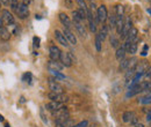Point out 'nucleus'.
I'll return each instance as SVG.
<instances>
[{"instance_id": "nucleus-45", "label": "nucleus", "mask_w": 151, "mask_h": 127, "mask_svg": "<svg viewBox=\"0 0 151 127\" xmlns=\"http://www.w3.org/2000/svg\"><path fill=\"white\" fill-rule=\"evenodd\" d=\"M134 127H144V125L143 124H141V122H137L135 126H134Z\"/></svg>"}, {"instance_id": "nucleus-33", "label": "nucleus", "mask_w": 151, "mask_h": 127, "mask_svg": "<svg viewBox=\"0 0 151 127\" xmlns=\"http://www.w3.org/2000/svg\"><path fill=\"white\" fill-rule=\"evenodd\" d=\"M77 4L79 6V8H82V9H87L88 11V7H87V4L85 0H77Z\"/></svg>"}, {"instance_id": "nucleus-1", "label": "nucleus", "mask_w": 151, "mask_h": 127, "mask_svg": "<svg viewBox=\"0 0 151 127\" xmlns=\"http://www.w3.org/2000/svg\"><path fill=\"white\" fill-rule=\"evenodd\" d=\"M49 89H50V93L64 94V88H63V86L55 78H50L49 79Z\"/></svg>"}, {"instance_id": "nucleus-21", "label": "nucleus", "mask_w": 151, "mask_h": 127, "mask_svg": "<svg viewBox=\"0 0 151 127\" xmlns=\"http://www.w3.org/2000/svg\"><path fill=\"white\" fill-rule=\"evenodd\" d=\"M123 23H124L123 16H117V20H116L115 28H116V32L119 34V35H121V31H122V28H123Z\"/></svg>"}, {"instance_id": "nucleus-22", "label": "nucleus", "mask_w": 151, "mask_h": 127, "mask_svg": "<svg viewBox=\"0 0 151 127\" xmlns=\"http://www.w3.org/2000/svg\"><path fill=\"white\" fill-rule=\"evenodd\" d=\"M134 117H135V113H134L132 111H126V112H123V114H122V120H123V122L129 124Z\"/></svg>"}, {"instance_id": "nucleus-26", "label": "nucleus", "mask_w": 151, "mask_h": 127, "mask_svg": "<svg viewBox=\"0 0 151 127\" xmlns=\"http://www.w3.org/2000/svg\"><path fill=\"white\" fill-rule=\"evenodd\" d=\"M95 49H96L98 52H101V50H102V41H101V38H100L99 34L95 35Z\"/></svg>"}, {"instance_id": "nucleus-19", "label": "nucleus", "mask_w": 151, "mask_h": 127, "mask_svg": "<svg viewBox=\"0 0 151 127\" xmlns=\"http://www.w3.org/2000/svg\"><path fill=\"white\" fill-rule=\"evenodd\" d=\"M11 37H12V34L6 27L0 31V39H1L3 42H8L11 39Z\"/></svg>"}, {"instance_id": "nucleus-25", "label": "nucleus", "mask_w": 151, "mask_h": 127, "mask_svg": "<svg viewBox=\"0 0 151 127\" xmlns=\"http://www.w3.org/2000/svg\"><path fill=\"white\" fill-rule=\"evenodd\" d=\"M142 91H150L151 93V80H145L142 83H140Z\"/></svg>"}, {"instance_id": "nucleus-2", "label": "nucleus", "mask_w": 151, "mask_h": 127, "mask_svg": "<svg viewBox=\"0 0 151 127\" xmlns=\"http://www.w3.org/2000/svg\"><path fill=\"white\" fill-rule=\"evenodd\" d=\"M59 61L62 63V65L64 67H71L73 61H75V58H73L71 52H62Z\"/></svg>"}, {"instance_id": "nucleus-24", "label": "nucleus", "mask_w": 151, "mask_h": 127, "mask_svg": "<svg viewBox=\"0 0 151 127\" xmlns=\"http://www.w3.org/2000/svg\"><path fill=\"white\" fill-rule=\"evenodd\" d=\"M128 66H129V59L124 58L120 61V65H119V72L121 73V72H126L128 69Z\"/></svg>"}, {"instance_id": "nucleus-46", "label": "nucleus", "mask_w": 151, "mask_h": 127, "mask_svg": "<svg viewBox=\"0 0 151 127\" xmlns=\"http://www.w3.org/2000/svg\"><path fill=\"white\" fill-rule=\"evenodd\" d=\"M4 120H5V118L3 117V114H0V122H3Z\"/></svg>"}, {"instance_id": "nucleus-28", "label": "nucleus", "mask_w": 151, "mask_h": 127, "mask_svg": "<svg viewBox=\"0 0 151 127\" xmlns=\"http://www.w3.org/2000/svg\"><path fill=\"white\" fill-rule=\"evenodd\" d=\"M110 45H112V47H114V49L120 47V41L117 39L114 35H110Z\"/></svg>"}, {"instance_id": "nucleus-9", "label": "nucleus", "mask_w": 151, "mask_h": 127, "mask_svg": "<svg viewBox=\"0 0 151 127\" xmlns=\"http://www.w3.org/2000/svg\"><path fill=\"white\" fill-rule=\"evenodd\" d=\"M59 21L62 22V24L64 26V28L72 30V28H73V23H72V21L70 20V17H69L68 15H66L65 13H59Z\"/></svg>"}, {"instance_id": "nucleus-32", "label": "nucleus", "mask_w": 151, "mask_h": 127, "mask_svg": "<svg viewBox=\"0 0 151 127\" xmlns=\"http://www.w3.org/2000/svg\"><path fill=\"white\" fill-rule=\"evenodd\" d=\"M50 73L53 74V76L56 79V80H64L65 79V75H63L61 72H57V70H50Z\"/></svg>"}, {"instance_id": "nucleus-41", "label": "nucleus", "mask_w": 151, "mask_h": 127, "mask_svg": "<svg viewBox=\"0 0 151 127\" xmlns=\"http://www.w3.org/2000/svg\"><path fill=\"white\" fill-rule=\"evenodd\" d=\"M4 28H5V23H4L3 19H1V16H0V31H1Z\"/></svg>"}, {"instance_id": "nucleus-15", "label": "nucleus", "mask_w": 151, "mask_h": 127, "mask_svg": "<svg viewBox=\"0 0 151 127\" xmlns=\"http://www.w3.org/2000/svg\"><path fill=\"white\" fill-rule=\"evenodd\" d=\"M123 46H124V49H126V51H127L128 53H130V54H132V56H134V54L137 52V47H138V45H137V39L134 41V42L130 43V44L124 43Z\"/></svg>"}, {"instance_id": "nucleus-11", "label": "nucleus", "mask_w": 151, "mask_h": 127, "mask_svg": "<svg viewBox=\"0 0 151 127\" xmlns=\"http://www.w3.org/2000/svg\"><path fill=\"white\" fill-rule=\"evenodd\" d=\"M132 28V23H131V20L129 19V17H127V19L124 20V23H123V28H122V31H121V38L122 39H126L127 35L129 32V30Z\"/></svg>"}, {"instance_id": "nucleus-48", "label": "nucleus", "mask_w": 151, "mask_h": 127, "mask_svg": "<svg viewBox=\"0 0 151 127\" xmlns=\"http://www.w3.org/2000/svg\"><path fill=\"white\" fill-rule=\"evenodd\" d=\"M0 12H1V3H0Z\"/></svg>"}, {"instance_id": "nucleus-17", "label": "nucleus", "mask_w": 151, "mask_h": 127, "mask_svg": "<svg viewBox=\"0 0 151 127\" xmlns=\"http://www.w3.org/2000/svg\"><path fill=\"white\" fill-rule=\"evenodd\" d=\"M62 107V103H58V102H53L50 101L49 103L45 104V109L48 111H51V112H55L57 110H59V109Z\"/></svg>"}, {"instance_id": "nucleus-35", "label": "nucleus", "mask_w": 151, "mask_h": 127, "mask_svg": "<svg viewBox=\"0 0 151 127\" xmlns=\"http://www.w3.org/2000/svg\"><path fill=\"white\" fill-rule=\"evenodd\" d=\"M22 81L25 82H28V83H31V73H26L23 76H22Z\"/></svg>"}, {"instance_id": "nucleus-18", "label": "nucleus", "mask_w": 151, "mask_h": 127, "mask_svg": "<svg viewBox=\"0 0 151 127\" xmlns=\"http://www.w3.org/2000/svg\"><path fill=\"white\" fill-rule=\"evenodd\" d=\"M126 53H127V51H126V49H124L123 45H121L120 47H117V49H116V53H115L116 60L121 61L122 59H124V58H126Z\"/></svg>"}, {"instance_id": "nucleus-13", "label": "nucleus", "mask_w": 151, "mask_h": 127, "mask_svg": "<svg viewBox=\"0 0 151 127\" xmlns=\"http://www.w3.org/2000/svg\"><path fill=\"white\" fill-rule=\"evenodd\" d=\"M137 35H138V30H137L135 27H132V28L129 30L128 35H127L126 42H124V43L130 44V43H132L134 41H136V39H137Z\"/></svg>"}, {"instance_id": "nucleus-43", "label": "nucleus", "mask_w": 151, "mask_h": 127, "mask_svg": "<svg viewBox=\"0 0 151 127\" xmlns=\"http://www.w3.org/2000/svg\"><path fill=\"white\" fill-rule=\"evenodd\" d=\"M30 3H31V0H22V4L26 5V6H29Z\"/></svg>"}, {"instance_id": "nucleus-44", "label": "nucleus", "mask_w": 151, "mask_h": 127, "mask_svg": "<svg viewBox=\"0 0 151 127\" xmlns=\"http://www.w3.org/2000/svg\"><path fill=\"white\" fill-rule=\"evenodd\" d=\"M146 121H148V122H150V121H151V111L146 114Z\"/></svg>"}, {"instance_id": "nucleus-12", "label": "nucleus", "mask_w": 151, "mask_h": 127, "mask_svg": "<svg viewBox=\"0 0 151 127\" xmlns=\"http://www.w3.org/2000/svg\"><path fill=\"white\" fill-rule=\"evenodd\" d=\"M62 32L64 34V36L66 37V39H68V42H69L70 44H72V45H76V44H77V37L75 36V34H73L72 30L64 28V30H63Z\"/></svg>"}, {"instance_id": "nucleus-4", "label": "nucleus", "mask_w": 151, "mask_h": 127, "mask_svg": "<svg viewBox=\"0 0 151 127\" xmlns=\"http://www.w3.org/2000/svg\"><path fill=\"white\" fill-rule=\"evenodd\" d=\"M0 16H1L5 26H14V23H15L14 16L8 9H1V15H0Z\"/></svg>"}, {"instance_id": "nucleus-37", "label": "nucleus", "mask_w": 151, "mask_h": 127, "mask_svg": "<svg viewBox=\"0 0 151 127\" xmlns=\"http://www.w3.org/2000/svg\"><path fill=\"white\" fill-rule=\"evenodd\" d=\"M33 46H34L35 49L40 46V38H39V37H36V36H35L34 38H33Z\"/></svg>"}, {"instance_id": "nucleus-34", "label": "nucleus", "mask_w": 151, "mask_h": 127, "mask_svg": "<svg viewBox=\"0 0 151 127\" xmlns=\"http://www.w3.org/2000/svg\"><path fill=\"white\" fill-rule=\"evenodd\" d=\"M143 76L145 78V80H151V66H149L145 69V72L143 73Z\"/></svg>"}, {"instance_id": "nucleus-10", "label": "nucleus", "mask_w": 151, "mask_h": 127, "mask_svg": "<svg viewBox=\"0 0 151 127\" xmlns=\"http://www.w3.org/2000/svg\"><path fill=\"white\" fill-rule=\"evenodd\" d=\"M73 23V27L76 28L78 35L80 36V37L85 38L87 36V31H86V27L84 26V22H72Z\"/></svg>"}, {"instance_id": "nucleus-42", "label": "nucleus", "mask_w": 151, "mask_h": 127, "mask_svg": "<svg viewBox=\"0 0 151 127\" xmlns=\"http://www.w3.org/2000/svg\"><path fill=\"white\" fill-rule=\"evenodd\" d=\"M146 51H148V45H144V49H143V52H142V56L143 57L146 56Z\"/></svg>"}, {"instance_id": "nucleus-31", "label": "nucleus", "mask_w": 151, "mask_h": 127, "mask_svg": "<svg viewBox=\"0 0 151 127\" xmlns=\"http://www.w3.org/2000/svg\"><path fill=\"white\" fill-rule=\"evenodd\" d=\"M19 5H20L19 0H9V7L13 12L16 13V11H18V8H19Z\"/></svg>"}, {"instance_id": "nucleus-7", "label": "nucleus", "mask_w": 151, "mask_h": 127, "mask_svg": "<svg viewBox=\"0 0 151 127\" xmlns=\"http://www.w3.org/2000/svg\"><path fill=\"white\" fill-rule=\"evenodd\" d=\"M61 54H62V51L58 46L56 45H51L49 49V56H50V59L51 60H55V61H59V58H61Z\"/></svg>"}, {"instance_id": "nucleus-29", "label": "nucleus", "mask_w": 151, "mask_h": 127, "mask_svg": "<svg viewBox=\"0 0 151 127\" xmlns=\"http://www.w3.org/2000/svg\"><path fill=\"white\" fill-rule=\"evenodd\" d=\"M123 12H124V8L122 5H116L114 7V13L116 14V16H123Z\"/></svg>"}, {"instance_id": "nucleus-16", "label": "nucleus", "mask_w": 151, "mask_h": 127, "mask_svg": "<svg viewBox=\"0 0 151 127\" xmlns=\"http://www.w3.org/2000/svg\"><path fill=\"white\" fill-rule=\"evenodd\" d=\"M140 93H143V91H142V88H141V86H140V83H138V84L134 86V87H130L126 96H127V97H134V96L138 95Z\"/></svg>"}, {"instance_id": "nucleus-40", "label": "nucleus", "mask_w": 151, "mask_h": 127, "mask_svg": "<svg viewBox=\"0 0 151 127\" xmlns=\"http://www.w3.org/2000/svg\"><path fill=\"white\" fill-rule=\"evenodd\" d=\"M0 3L4 6H9V0H0Z\"/></svg>"}, {"instance_id": "nucleus-38", "label": "nucleus", "mask_w": 151, "mask_h": 127, "mask_svg": "<svg viewBox=\"0 0 151 127\" xmlns=\"http://www.w3.org/2000/svg\"><path fill=\"white\" fill-rule=\"evenodd\" d=\"M55 126H56V127H68L65 122H62V121H59V120H55Z\"/></svg>"}, {"instance_id": "nucleus-36", "label": "nucleus", "mask_w": 151, "mask_h": 127, "mask_svg": "<svg viewBox=\"0 0 151 127\" xmlns=\"http://www.w3.org/2000/svg\"><path fill=\"white\" fill-rule=\"evenodd\" d=\"M87 126H88V121H87V120H82V121L76 124V125L72 126V127H87Z\"/></svg>"}, {"instance_id": "nucleus-8", "label": "nucleus", "mask_w": 151, "mask_h": 127, "mask_svg": "<svg viewBox=\"0 0 151 127\" xmlns=\"http://www.w3.org/2000/svg\"><path fill=\"white\" fill-rule=\"evenodd\" d=\"M55 38H56V41H57L61 45H63V46H65V47H69V46H70V43L68 42V39H66V37L64 36V34H63L61 30H58V29L55 30Z\"/></svg>"}, {"instance_id": "nucleus-39", "label": "nucleus", "mask_w": 151, "mask_h": 127, "mask_svg": "<svg viewBox=\"0 0 151 127\" xmlns=\"http://www.w3.org/2000/svg\"><path fill=\"white\" fill-rule=\"evenodd\" d=\"M137 122H140V121H138V118H137V117H136V116H135V117H134V118H132V119H131V121H130V122H129V124H130V125H131V126H135V125H136V124H137Z\"/></svg>"}, {"instance_id": "nucleus-20", "label": "nucleus", "mask_w": 151, "mask_h": 127, "mask_svg": "<svg viewBox=\"0 0 151 127\" xmlns=\"http://www.w3.org/2000/svg\"><path fill=\"white\" fill-rule=\"evenodd\" d=\"M100 35V38H101V41L104 42L106 39V37L109 35V27L107 24H102L101 27V30H100V32H98Z\"/></svg>"}, {"instance_id": "nucleus-50", "label": "nucleus", "mask_w": 151, "mask_h": 127, "mask_svg": "<svg viewBox=\"0 0 151 127\" xmlns=\"http://www.w3.org/2000/svg\"><path fill=\"white\" fill-rule=\"evenodd\" d=\"M150 127H151V121H150Z\"/></svg>"}, {"instance_id": "nucleus-5", "label": "nucleus", "mask_w": 151, "mask_h": 127, "mask_svg": "<svg viewBox=\"0 0 151 127\" xmlns=\"http://www.w3.org/2000/svg\"><path fill=\"white\" fill-rule=\"evenodd\" d=\"M48 98L53 102H58V103H65L69 101V97L65 94H56V93H49Z\"/></svg>"}, {"instance_id": "nucleus-47", "label": "nucleus", "mask_w": 151, "mask_h": 127, "mask_svg": "<svg viewBox=\"0 0 151 127\" xmlns=\"http://www.w3.org/2000/svg\"><path fill=\"white\" fill-rule=\"evenodd\" d=\"M5 127H11V126H9V124H6V125H5Z\"/></svg>"}, {"instance_id": "nucleus-27", "label": "nucleus", "mask_w": 151, "mask_h": 127, "mask_svg": "<svg viewBox=\"0 0 151 127\" xmlns=\"http://www.w3.org/2000/svg\"><path fill=\"white\" fill-rule=\"evenodd\" d=\"M138 103H140V104H143V105H149V104H151V93L148 94L146 96H144V97H141V98L138 99Z\"/></svg>"}, {"instance_id": "nucleus-6", "label": "nucleus", "mask_w": 151, "mask_h": 127, "mask_svg": "<svg viewBox=\"0 0 151 127\" xmlns=\"http://www.w3.org/2000/svg\"><path fill=\"white\" fill-rule=\"evenodd\" d=\"M16 14H18L19 19L26 20L27 17L29 16V14H30V12H29V6H26V5H23V4L21 3V4L19 5L18 11H16Z\"/></svg>"}, {"instance_id": "nucleus-30", "label": "nucleus", "mask_w": 151, "mask_h": 127, "mask_svg": "<svg viewBox=\"0 0 151 127\" xmlns=\"http://www.w3.org/2000/svg\"><path fill=\"white\" fill-rule=\"evenodd\" d=\"M72 22H84L81 16L79 15L78 11H72Z\"/></svg>"}, {"instance_id": "nucleus-23", "label": "nucleus", "mask_w": 151, "mask_h": 127, "mask_svg": "<svg viewBox=\"0 0 151 127\" xmlns=\"http://www.w3.org/2000/svg\"><path fill=\"white\" fill-rule=\"evenodd\" d=\"M136 74V68H130V69H127L126 72V75H124V79H126V82H129L134 79Z\"/></svg>"}, {"instance_id": "nucleus-3", "label": "nucleus", "mask_w": 151, "mask_h": 127, "mask_svg": "<svg viewBox=\"0 0 151 127\" xmlns=\"http://www.w3.org/2000/svg\"><path fill=\"white\" fill-rule=\"evenodd\" d=\"M96 16H98L99 23H105L106 22V20L108 19V11H107V7L105 5H101V6L98 7Z\"/></svg>"}, {"instance_id": "nucleus-14", "label": "nucleus", "mask_w": 151, "mask_h": 127, "mask_svg": "<svg viewBox=\"0 0 151 127\" xmlns=\"http://www.w3.org/2000/svg\"><path fill=\"white\" fill-rule=\"evenodd\" d=\"M47 67H48L49 70H57V72H59V70H62L64 68V66L62 65L61 61H55V60H51V59L48 61Z\"/></svg>"}, {"instance_id": "nucleus-49", "label": "nucleus", "mask_w": 151, "mask_h": 127, "mask_svg": "<svg viewBox=\"0 0 151 127\" xmlns=\"http://www.w3.org/2000/svg\"><path fill=\"white\" fill-rule=\"evenodd\" d=\"M85 1H86V0H85ZM87 1H91V0H87Z\"/></svg>"}]
</instances>
